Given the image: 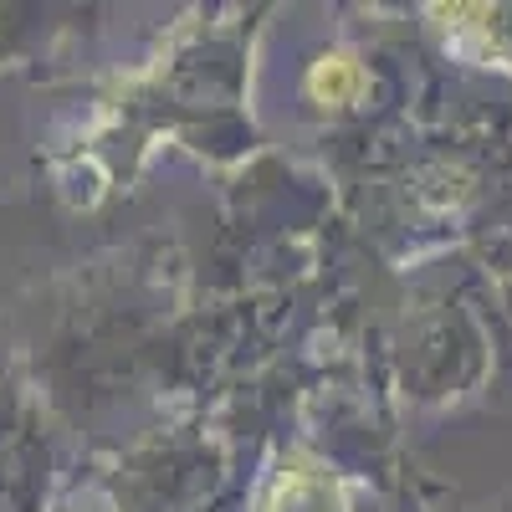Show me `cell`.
Returning <instances> with one entry per match:
<instances>
[{
  "instance_id": "obj_1",
  "label": "cell",
  "mask_w": 512,
  "mask_h": 512,
  "mask_svg": "<svg viewBox=\"0 0 512 512\" xmlns=\"http://www.w3.org/2000/svg\"><path fill=\"white\" fill-rule=\"evenodd\" d=\"M359 88H364V72H359L354 57H323V62L308 72V93H313L323 108H344V103H354Z\"/></svg>"
}]
</instances>
